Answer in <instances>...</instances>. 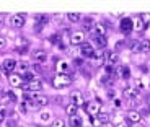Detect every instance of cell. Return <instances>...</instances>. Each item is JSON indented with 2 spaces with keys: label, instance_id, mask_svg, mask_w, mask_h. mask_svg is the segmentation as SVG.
I'll return each instance as SVG.
<instances>
[{
  "label": "cell",
  "instance_id": "26",
  "mask_svg": "<svg viewBox=\"0 0 150 127\" xmlns=\"http://www.w3.org/2000/svg\"><path fill=\"white\" fill-rule=\"evenodd\" d=\"M140 51H142V52H150V41L149 39H144V41L140 42Z\"/></svg>",
  "mask_w": 150,
  "mask_h": 127
},
{
  "label": "cell",
  "instance_id": "42",
  "mask_svg": "<svg viewBox=\"0 0 150 127\" xmlns=\"http://www.w3.org/2000/svg\"><path fill=\"white\" fill-rule=\"evenodd\" d=\"M2 21H4V15H0V25H2Z\"/></svg>",
  "mask_w": 150,
  "mask_h": 127
},
{
  "label": "cell",
  "instance_id": "7",
  "mask_svg": "<svg viewBox=\"0 0 150 127\" xmlns=\"http://www.w3.org/2000/svg\"><path fill=\"white\" fill-rule=\"evenodd\" d=\"M93 117H95L93 122L96 124V126H100V124H108L109 122V112H106V111H100L96 116H93Z\"/></svg>",
  "mask_w": 150,
  "mask_h": 127
},
{
  "label": "cell",
  "instance_id": "27",
  "mask_svg": "<svg viewBox=\"0 0 150 127\" xmlns=\"http://www.w3.org/2000/svg\"><path fill=\"white\" fill-rule=\"evenodd\" d=\"M51 127H65V121L57 117V119H54L52 122H51Z\"/></svg>",
  "mask_w": 150,
  "mask_h": 127
},
{
  "label": "cell",
  "instance_id": "29",
  "mask_svg": "<svg viewBox=\"0 0 150 127\" xmlns=\"http://www.w3.org/2000/svg\"><path fill=\"white\" fill-rule=\"evenodd\" d=\"M131 51L132 52H139L140 51V42L139 41H132L131 42Z\"/></svg>",
  "mask_w": 150,
  "mask_h": 127
},
{
  "label": "cell",
  "instance_id": "10",
  "mask_svg": "<svg viewBox=\"0 0 150 127\" xmlns=\"http://www.w3.org/2000/svg\"><path fill=\"white\" fill-rule=\"evenodd\" d=\"M70 101H72V104L74 106H82L83 104V95L80 93V91H72L70 93Z\"/></svg>",
  "mask_w": 150,
  "mask_h": 127
},
{
  "label": "cell",
  "instance_id": "36",
  "mask_svg": "<svg viewBox=\"0 0 150 127\" xmlns=\"http://www.w3.org/2000/svg\"><path fill=\"white\" fill-rule=\"evenodd\" d=\"M7 47V39H5L4 36H0V49Z\"/></svg>",
  "mask_w": 150,
  "mask_h": 127
},
{
  "label": "cell",
  "instance_id": "23",
  "mask_svg": "<svg viewBox=\"0 0 150 127\" xmlns=\"http://www.w3.org/2000/svg\"><path fill=\"white\" fill-rule=\"evenodd\" d=\"M93 42L98 46L100 49H103L106 46V37H100V36H95V39H93Z\"/></svg>",
  "mask_w": 150,
  "mask_h": 127
},
{
  "label": "cell",
  "instance_id": "37",
  "mask_svg": "<svg viewBox=\"0 0 150 127\" xmlns=\"http://www.w3.org/2000/svg\"><path fill=\"white\" fill-rule=\"evenodd\" d=\"M121 77L127 78V77H129V67H124V68H122V75H121Z\"/></svg>",
  "mask_w": 150,
  "mask_h": 127
},
{
  "label": "cell",
  "instance_id": "15",
  "mask_svg": "<svg viewBox=\"0 0 150 127\" xmlns=\"http://www.w3.org/2000/svg\"><path fill=\"white\" fill-rule=\"evenodd\" d=\"M93 33L95 36H100V37H105L106 36V26L103 25V23H96L93 28Z\"/></svg>",
  "mask_w": 150,
  "mask_h": 127
},
{
  "label": "cell",
  "instance_id": "31",
  "mask_svg": "<svg viewBox=\"0 0 150 127\" xmlns=\"http://www.w3.org/2000/svg\"><path fill=\"white\" fill-rule=\"evenodd\" d=\"M4 96H5V98H10V101H18V96H16L13 91H10V90H8L7 93L4 95Z\"/></svg>",
  "mask_w": 150,
  "mask_h": 127
},
{
  "label": "cell",
  "instance_id": "12",
  "mask_svg": "<svg viewBox=\"0 0 150 127\" xmlns=\"http://www.w3.org/2000/svg\"><path fill=\"white\" fill-rule=\"evenodd\" d=\"M31 108H34V103H31V101H21L18 104V111L21 112V114H28V111H30Z\"/></svg>",
  "mask_w": 150,
  "mask_h": 127
},
{
  "label": "cell",
  "instance_id": "41",
  "mask_svg": "<svg viewBox=\"0 0 150 127\" xmlns=\"http://www.w3.org/2000/svg\"><path fill=\"white\" fill-rule=\"evenodd\" d=\"M108 95H109L111 98H114V91H112V90H109V91H108Z\"/></svg>",
  "mask_w": 150,
  "mask_h": 127
},
{
  "label": "cell",
  "instance_id": "30",
  "mask_svg": "<svg viewBox=\"0 0 150 127\" xmlns=\"http://www.w3.org/2000/svg\"><path fill=\"white\" fill-rule=\"evenodd\" d=\"M39 119H41V122H47V121H51V112H41V116H39Z\"/></svg>",
  "mask_w": 150,
  "mask_h": 127
},
{
  "label": "cell",
  "instance_id": "28",
  "mask_svg": "<svg viewBox=\"0 0 150 127\" xmlns=\"http://www.w3.org/2000/svg\"><path fill=\"white\" fill-rule=\"evenodd\" d=\"M7 119V108L5 106H0V124Z\"/></svg>",
  "mask_w": 150,
  "mask_h": 127
},
{
  "label": "cell",
  "instance_id": "11",
  "mask_svg": "<svg viewBox=\"0 0 150 127\" xmlns=\"http://www.w3.org/2000/svg\"><path fill=\"white\" fill-rule=\"evenodd\" d=\"M127 119H129V122H132V124H139L140 119H142V114H140L139 111H135V109H131V111L127 112Z\"/></svg>",
  "mask_w": 150,
  "mask_h": 127
},
{
  "label": "cell",
  "instance_id": "16",
  "mask_svg": "<svg viewBox=\"0 0 150 127\" xmlns=\"http://www.w3.org/2000/svg\"><path fill=\"white\" fill-rule=\"evenodd\" d=\"M124 98L135 99V98H137V90H135L134 86H126V88H124Z\"/></svg>",
  "mask_w": 150,
  "mask_h": 127
},
{
  "label": "cell",
  "instance_id": "13",
  "mask_svg": "<svg viewBox=\"0 0 150 127\" xmlns=\"http://www.w3.org/2000/svg\"><path fill=\"white\" fill-rule=\"evenodd\" d=\"M80 49H82V54H83L85 57H93V54H95V47H93L91 44H88V42H83Z\"/></svg>",
  "mask_w": 150,
  "mask_h": 127
},
{
  "label": "cell",
  "instance_id": "35",
  "mask_svg": "<svg viewBox=\"0 0 150 127\" xmlns=\"http://www.w3.org/2000/svg\"><path fill=\"white\" fill-rule=\"evenodd\" d=\"M36 20L39 23H42V25H46V23H47V16H46V15H36Z\"/></svg>",
  "mask_w": 150,
  "mask_h": 127
},
{
  "label": "cell",
  "instance_id": "3",
  "mask_svg": "<svg viewBox=\"0 0 150 127\" xmlns=\"http://www.w3.org/2000/svg\"><path fill=\"white\" fill-rule=\"evenodd\" d=\"M70 42L74 46H82L85 42V31H75V33H72Z\"/></svg>",
  "mask_w": 150,
  "mask_h": 127
},
{
  "label": "cell",
  "instance_id": "2",
  "mask_svg": "<svg viewBox=\"0 0 150 127\" xmlns=\"http://www.w3.org/2000/svg\"><path fill=\"white\" fill-rule=\"evenodd\" d=\"M25 88H26V90H30L31 93H39V91L44 88V85H42V82L39 78H34V80H31L28 85H25Z\"/></svg>",
  "mask_w": 150,
  "mask_h": 127
},
{
  "label": "cell",
  "instance_id": "33",
  "mask_svg": "<svg viewBox=\"0 0 150 127\" xmlns=\"http://www.w3.org/2000/svg\"><path fill=\"white\" fill-rule=\"evenodd\" d=\"M140 20H142V23H144V25L150 23V13H142V15H140Z\"/></svg>",
  "mask_w": 150,
  "mask_h": 127
},
{
  "label": "cell",
  "instance_id": "44",
  "mask_svg": "<svg viewBox=\"0 0 150 127\" xmlns=\"http://www.w3.org/2000/svg\"><path fill=\"white\" fill-rule=\"evenodd\" d=\"M0 91H2V85H0Z\"/></svg>",
  "mask_w": 150,
  "mask_h": 127
},
{
  "label": "cell",
  "instance_id": "8",
  "mask_svg": "<svg viewBox=\"0 0 150 127\" xmlns=\"http://www.w3.org/2000/svg\"><path fill=\"white\" fill-rule=\"evenodd\" d=\"M33 60L36 64H44L47 62V54H46V51H42V49H38V51H34L33 52Z\"/></svg>",
  "mask_w": 150,
  "mask_h": 127
},
{
  "label": "cell",
  "instance_id": "43",
  "mask_svg": "<svg viewBox=\"0 0 150 127\" xmlns=\"http://www.w3.org/2000/svg\"><path fill=\"white\" fill-rule=\"evenodd\" d=\"M134 127H140V126H139V124H135V126H134Z\"/></svg>",
  "mask_w": 150,
  "mask_h": 127
},
{
  "label": "cell",
  "instance_id": "21",
  "mask_svg": "<svg viewBox=\"0 0 150 127\" xmlns=\"http://www.w3.org/2000/svg\"><path fill=\"white\" fill-rule=\"evenodd\" d=\"M67 20L70 23H79L82 21V15L80 13H67Z\"/></svg>",
  "mask_w": 150,
  "mask_h": 127
},
{
  "label": "cell",
  "instance_id": "24",
  "mask_svg": "<svg viewBox=\"0 0 150 127\" xmlns=\"http://www.w3.org/2000/svg\"><path fill=\"white\" fill-rule=\"evenodd\" d=\"M77 109H79V108H77V106H74V104L70 103V104L65 108V112L69 114V117H72V116H77Z\"/></svg>",
  "mask_w": 150,
  "mask_h": 127
},
{
  "label": "cell",
  "instance_id": "39",
  "mask_svg": "<svg viewBox=\"0 0 150 127\" xmlns=\"http://www.w3.org/2000/svg\"><path fill=\"white\" fill-rule=\"evenodd\" d=\"M16 51H18V52H20V54H25V52H26V49H25V47H21V49H20V47H18V49H16Z\"/></svg>",
  "mask_w": 150,
  "mask_h": 127
},
{
  "label": "cell",
  "instance_id": "25",
  "mask_svg": "<svg viewBox=\"0 0 150 127\" xmlns=\"http://www.w3.org/2000/svg\"><path fill=\"white\" fill-rule=\"evenodd\" d=\"M83 26H85V31H93V28H95L93 20H91V18H85V21H83Z\"/></svg>",
  "mask_w": 150,
  "mask_h": 127
},
{
  "label": "cell",
  "instance_id": "20",
  "mask_svg": "<svg viewBox=\"0 0 150 127\" xmlns=\"http://www.w3.org/2000/svg\"><path fill=\"white\" fill-rule=\"evenodd\" d=\"M93 59L96 60L98 65H103V62H105V54H103V49H100L98 52L93 54Z\"/></svg>",
  "mask_w": 150,
  "mask_h": 127
},
{
  "label": "cell",
  "instance_id": "5",
  "mask_svg": "<svg viewBox=\"0 0 150 127\" xmlns=\"http://www.w3.org/2000/svg\"><path fill=\"white\" fill-rule=\"evenodd\" d=\"M100 111H101V103H100V101H91V103L86 104V112H88L90 116H96Z\"/></svg>",
  "mask_w": 150,
  "mask_h": 127
},
{
  "label": "cell",
  "instance_id": "4",
  "mask_svg": "<svg viewBox=\"0 0 150 127\" xmlns=\"http://www.w3.org/2000/svg\"><path fill=\"white\" fill-rule=\"evenodd\" d=\"M10 25L13 28H23L25 26V15H20V13L11 15L10 16Z\"/></svg>",
  "mask_w": 150,
  "mask_h": 127
},
{
  "label": "cell",
  "instance_id": "38",
  "mask_svg": "<svg viewBox=\"0 0 150 127\" xmlns=\"http://www.w3.org/2000/svg\"><path fill=\"white\" fill-rule=\"evenodd\" d=\"M122 44H124V41H117V42H116V52L119 51L121 47H122Z\"/></svg>",
  "mask_w": 150,
  "mask_h": 127
},
{
  "label": "cell",
  "instance_id": "1",
  "mask_svg": "<svg viewBox=\"0 0 150 127\" xmlns=\"http://www.w3.org/2000/svg\"><path fill=\"white\" fill-rule=\"evenodd\" d=\"M72 78H74V77H72V75H69V73L57 75V77H54L52 85H54V88H65V86H69V85H70Z\"/></svg>",
  "mask_w": 150,
  "mask_h": 127
},
{
  "label": "cell",
  "instance_id": "6",
  "mask_svg": "<svg viewBox=\"0 0 150 127\" xmlns=\"http://www.w3.org/2000/svg\"><path fill=\"white\" fill-rule=\"evenodd\" d=\"M134 30V21L131 18H122L121 20V31L124 34H129L131 31Z\"/></svg>",
  "mask_w": 150,
  "mask_h": 127
},
{
  "label": "cell",
  "instance_id": "40",
  "mask_svg": "<svg viewBox=\"0 0 150 127\" xmlns=\"http://www.w3.org/2000/svg\"><path fill=\"white\" fill-rule=\"evenodd\" d=\"M116 127H129V126H127V124H126V122H119V124H117Z\"/></svg>",
  "mask_w": 150,
  "mask_h": 127
},
{
  "label": "cell",
  "instance_id": "19",
  "mask_svg": "<svg viewBox=\"0 0 150 127\" xmlns=\"http://www.w3.org/2000/svg\"><path fill=\"white\" fill-rule=\"evenodd\" d=\"M69 126L70 127H82V119H80L79 116L69 117Z\"/></svg>",
  "mask_w": 150,
  "mask_h": 127
},
{
  "label": "cell",
  "instance_id": "22",
  "mask_svg": "<svg viewBox=\"0 0 150 127\" xmlns=\"http://www.w3.org/2000/svg\"><path fill=\"white\" fill-rule=\"evenodd\" d=\"M117 59H119V56H117L116 51H112V52L108 54V57H106V60H108V64H111V65H114V64L117 62Z\"/></svg>",
  "mask_w": 150,
  "mask_h": 127
},
{
  "label": "cell",
  "instance_id": "34",
  "mask_svg": "<svg viewBox=\"0 0 150 127\" xmlns=\"http://www.w3.org/2000/svg\"><path fill=\"white\" fill-rule=\"evenodd\" d=\"M134 28H137V30H139V31H142L144 30V28H145V25H144V23H142V20H137V23H134Z\"/></svg>",
  "mask_w": 150,
  "mask_h": 127
},
{
  "label": "cell",
  "instance_id": "18",
  "mask_svg": "<svg viewBox=\"0 0 150 127\" xmlns=\"http://www.w3.org/2000/svg\"><path fill=\"white\" fill-rule=\"evenodd\" d=\"M16 72H18V75H25L26 72H30V64L21 60L20 64H16Z\"/></svg>",
  "mask_w": 150,
  "mask_h": 127
},
{
  "label": "cell",
  "instance_id": "17",
  "mask_svg": "<svg viewBox=\"0 0 150 127\" xmlns=\"http://www.w3.org/2000/svg\"><path fill=\"white\" fill-rule=\"evenodd\" d=\"M57 72H59V75H64V73H69V64L65 62V60H59L56 65Z\"/></svg>",
  "mask_w": 150,
  "mask_h": 127
},
{
  "label": "cell",
  "instance_id": "32",
  "mask_svg": "<svg viewBox=\"0 0 150 127\" xmlns=\"http://www.w3.org/2000/svg\"><path fill=\"white\" fill-rule=\"evenodd\" d=\"M21 78H25V80H26L28 83H30L31 80H34V75L31 73V72H26V73H25V75H21Z\"/></svg>",
  "mask_w": 150,
  "mask_h": 127
},
{
  "label": "cell",
  "instance_id": "9",
  "mask_svg": "<svg viewBox=\"0 0 150 127\" xmlns=\"http://www.w3.org/2000/svg\"><path fill=\"white\" fill-rule=\"evenodd\" d=\"M2 68H4L5 73H11L13 70H16V60L15 59H5L2 64Z\"/></svg>",
  "mask_w": 150,
  "mask_h": 127
},
{
  "label": "cell",
  "instance_id": "14",
  "mask_svg": "<svg viewBox=\"0 0 150 127\" xmlns=\"http://www.w3.org/2000/svg\"><path fill=\"white\" fill-rule=\"evenodd\" d=\"M21 75H18V73H10L8 75V82H10V85L11 86H15V88H18L20 85H21Z\"/></svg>",
  "mask_w": 150,
  "mask_h": 127
}]
</instances>
